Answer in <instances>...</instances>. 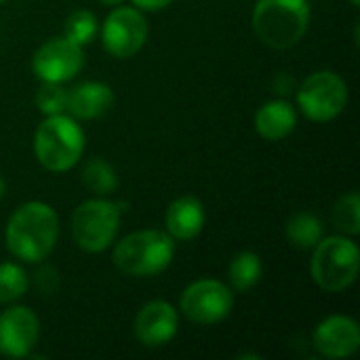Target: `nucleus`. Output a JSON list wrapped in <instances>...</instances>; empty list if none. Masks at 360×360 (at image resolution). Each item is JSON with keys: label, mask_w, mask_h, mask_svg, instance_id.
<instances>
[{"label": "nucleus", "mask_w": 360, "mask_h": 360, "mask_svg": "<svg viewBox=\"0 0 360 360\" xmlns=\"http://www.w3.org/2000/svg\"><path fill=\"white\" fill-rule=\"evenodd\" d=\"M82 150L84 133L70 116H46V120L36 129L34 154L38 162L49 171H70L80 160Z\"/></svg>", "instance_id": "obj_3"}, {"label": "nucleus", "mask_w": 360, "mask_h": 360, "mask_svg": "<svg viewBox=\"0 0 360 360\" xmlns=\"http://www.w3.org/2000/svg\"><path fill=\"white\" fill-rule=\"evenodd\" d=\"M333 226L350 236H356L360 232V198L356 192H350L338 200L333 207Z\"/></svg>", "instance_id": "obj_20"}, {"label": "nucleus", "mask_w": 360, "mask_h": 360, "mask_svg": "<svg viewBox=\"0 0 360 360\" xmlns=\"http://www.w3.org/2000/svg\"><path fill=\"white\" fill-rule=\"evenodd\" d=\"M2 194H4V179L0 177V196H2Z\"/></svg>", "instance_id": "obj_26"}, {"label": "nucleus", "mask_w": 360, "mask_h": 360, "mask_svg": "<svg viewBox=\"0 0 360 360\" xmlns=\"http://www.w3.org/2000/svg\"><path fill=\"white\" fill-rule=\"evenodd\" d=\"M101 4H110V6H116V4H120L122 0H99Z\"/></svg>", "instance_id": "obj_25"}, {"label": "nucleus", "mask_w": 360, "mask_h": 360, "mask_svg": "<svg viewBox=\"0 0 360 360\" xmlns=\"http://www.w3.org/2000/svg\"><path fill=\"white\" fill-rule=\"evenodd\" d=\"M114 103V93L103 82H82L68 95V112L80 120L103 116Z\"/></svg>", "instance_id": "obj_14"}, {"label": "nucleus", "mask_w": 360, "mask_h": 360, "mask_svg": "<svg viewBox=\"0 0 360 360\" xmlns=\"http://www.w3.org/2000/svg\"><path fill=\"white\" fill-rule=\"evenodd\" d=\"M287 238L300 249H314L323 238V226L312 213H295L287 221Z\"/></svg>", "instance_id": "obj_17"}, {"label": "nucleus", "mask_w": 360, "mask_h": 360, "mask_svg": "<svg viewBox=\"0 0 360 360\" xmlns=\"http://www.w3.org/2000/svg\"><path fill=\"white\" fill-rule=\"evenodd\" d=\"M120 209L105 198H93L82 202L72 215V236L76 245L86 253L105 251L118 232Z\"/></svg>", "instance_id": "obj_6"}, {"label": "nucleus", "mask_w": 360, "mask_h": 360, "mask_svg": "<svg viewBox=\"0 0 360 360\" xmlns=\"http://www.w3.org/2000/svg\"><path fill=\"white\" fill-rule=\"evenodd\" d=\"M297 103L304 116L310 120L329 122L344 112L348 103V86L335 72L321 70L302 82L297 91Z\"/></svg>", "instance_id": "obj_7"}, {"label": "nucleus", "mask_w": 360, "mask_h": 360, "mask_svg": "<svg viewBox=\"0 0 360 360\" xmlns=\"http://www.w3.org/2000/svg\"><path fill=\"white\" fill-rule=\"evenodd\" d=\"M27 291V274L17 264H0V302H15Z\"/></svg>", "instance_id": "obj_22"}, {"label": "nucleus", "mask_w": 360, "mask_h": 360, "mask_svg": "<svg viewBox=\"0 0 360 360\" xmlns=\"http://www.w3.org/2000/svg\"><path fill=\"white\" fill-rule=\"evenodd\" d=\"M101 38L110 55L118 59H127V57H133L146 44L148 23L141 11L131 8V6H120V8H114L105 17Z\"/></svg>", "instance_id": "obj_9"}, {"label": "nucleus", "mask_w": 360, "mask_h": 360, "mask_svg": "<svg viewBox=\"0 0 360 360\" xmlns=\"http://www.w3.org/2000/svg\"><path fill=\"white\" fill-rule=\"evenodd\" d=\"M59 234V219L55 211L44 202H25L8 219L6 226V247L8 251L27 264L44 259Z\"/></svg>", "instance_id": "obj_1"}, {"label": "nucleus", "mask_w": 360, "mask_h": 360, "mask_svg": "<svg viewBox=\"0 0 360 360\" xmlns=\"http://www.w3.org/2000/svg\"><path fill=\"white\" fill-rule=\"evenodd\" d=\"M82 181L97 196H108V194H112L118 188V177H116L112 165H108L101 158H91L84 165V169H82Z\"/></svg>", "instance_id": "obj_19"}, {"label": "nucleus", "mask_w": 360, "mask_h": 360, "mask_svg": "<svg viewBox=\"0 0 360 360\" xmlns=\"http://www.w3.org/2000/svg\"><path fill=\"white\" fill-rule=\"evenodd\" d=\"M173 238L158 230H141L124 236L114 249V264L129 276H154L173 259Z\"/></svg>", "instance_id": "obj_4"}, {"label": "nucleus", "mask_w": 360, "mask_h": 360, "mask_svg": "<svg viewBox=\"0 0 360 360\" xmlns=\"http://www.w3.org/2000/svg\"><path fill=\"white\" fill-rule=\"evenodd\" d=\"M177 333V312L169 302L154 300L146 304L135 316V338L148 346L158 348L169 344Z\"/></svg>", "instance_id": "obj_13"}, {"label": "nucleus", "mask_w": 360, "mask_h": 360, "mask_svg": "<svg viewBox=\"0 0 360 360\" xmlns=\"http://www.w3.org/2000/svg\"><path fill=\"white\" fill-rule=\"evenodd\" d=\"M295 127V110L291 103L276 99L262 105L255 114V129L268 141H278L287 137Z\"/></svg>", "instance_id": "obj_16"}, {"label": "nucleus", "mask_w": 360, "mask_h": 360, "mask_svg": "<svg viewBox=\"0 0 360 360\" xmlns=\"http://www.w3.org/2000/svg\"><path fill=\"white\" fill-rule=\"evenodd\" d=\"M350 2H352L354 6H359V4H360V0H350Z\"/></svg>", "instance_id": "obj_27"}, {"label": "nucleus", "mask_w": 360, "mask_h": 360, "mask_svg": "<svg viewBox=\"0 0 360 360\" xmlns=\"http://www.w3.org/2000/svg\"><path fill=\"white\" fill-rule=\"evenodd\" d=\"M262 278V262L255 253L243 251L230 262V283L236 291H249Z\"/></svg>", "instance_id": "obj_18"}, {"label": "nucleus", "mask_w": 360, "mask_h": 360, "mask_svg": "<svg viewBox=\"0 0 360 360\" xmlns=\"http://www.w3.org/2000/svg\"><path fill=\"white\" fill-rule=\"evenodd\" d=\"M173 0H133L135 6H139L141 11H160L165 6H169Z\"/></svg>", "instance_id": "obj_24"}, {"label": "nucleus", "mask_w": 360, "mask_h": 360, "mask_svg": "<svg viewBox=\"0 0 360 360\" xmlns=\"http://www.w3.org/2000/svg\"><path fill=\"white\" fill-rule=\"evenodd\" d=\"M0 2H2V0H0Z\"/></svg>", "instance_id": "obj_28"}, {"label": "nucleus", "mask_w": 360, "mask_h": 360, "mask_svg": "<svg viewBox=\"0 0 360 360\" xmlns=\"http://www.w3.org/2000/svg\"><path fill=\"white\" fill-rule=\"evenodd\" d=\"M310 23L308 0H259L253 8V30L270 49L297 44Z\"/></svg>", "instance_id": "obj_2"}, {"label": "nucleus", "mask_w": 360, "mask_h": 360, "mask_svg": "<svg viewBox=\"0 0 360 360\" xmlns=\"http://www.w3.org/2000/svg\"><path fill=\"white\" fill-rule=\"evenodd\" d=\"M84 63L82 46L74 44L72 40L63 38H51L46 40L32 59L34 74L42 82H68L72 80Z\"/></svg>", "instance_id": "obj_10"}, {"label": "nucleus", "mask_w": 360, "mask_h": 360, "mask_svg": "<svg viewBox=\"0 0 360 360\" xmlns=\"http://www.w3.org/2000/svg\"><path fill=\"white\" fill-rule=\"evenodd\" d=\"M63 34H65L68 40H72L78 46L89 44L97 34L95 15L91 11H74L63 23Z\"/></svg>", "instance_id": "obj_21"}, {"label": "nucleus", "mask_w": 360, "mask_h": 360, "mask_svg": "<svg viewBox=\"0 0 360 360\" xmlns=\"http://www.w3.org/2000/svg\"><path fill=\"white\" fill-rule=\"evenodd\" d=\"M314 348L327 359H348L360 348V329L350 316H329L314 331Z\"/></svg>", "instance_id": "obj_12"}, {"label": "nucleus", "mask_w": 360, "mask_h": 360, "mask_svg": "<svg viewBox=\"0 0 360 360\" xmlns=\"http://www.w3.org/2000/svg\"><path fill=\"white\" fill-rule=\"evenodd\" d=\"M230 289L213 278L196 281L181 293V310L196 325H215L232 310Z\"/></svg>", "instance_id": "obj_8"}, {"label": "nucleus", "mask_w": 360, "mask_h": 360, "mask_svg": "<svg viewBox=\"0 0 360 360\" xmlns=\"http://www.w3.org/2000/svg\"><path fill=\"white\" fill-rule=\"evenodd\" d=\"M36 105L44 116L63 114L68 108V93L57 82H44L36 93Z\"/></svg>", "instance_id": "obj_23"}, {"label": "nucleus", "mask_w": 360, "mask_h": 360, "mask_svg": "<svg viewBox=\"0 0 360 360\" xmlns=\"http://www.w3.org/2000/svg\"><path fill=\"white\" fill-rule=\"evenodd\" d=\"M38 319L30 308L17 306L0 314V352L4 356H27L38 342Z\"/></svg>", "instance_id": "obj_11"}, {"label": "nucleus", "mask_w": 360, "mask_h": 360, "mask_svg": "<svg viewBox=\"0 0 360 360\" xmlns=\"http://www.w3.org/2000/svg\"><path fill=\"white\" fill-rule=\"evenodd\" d=\"M205 226V209L198 198L181 196L171 202L167 211V230L171 238L192 240L200 234Z\"/></svg>", "instance_id": "obj_15"}, {"label": "nucleus", "mask_w": 360, "mask_h": 360, "mask_svg": "<svg viewBox=\"0 0 360 360\" xmlns=\"http://www.w3.org/2000/svg\"><path fill=\"white\" fill-rule=\"evenodd\" d=\"M359 249L344 236L321 238L314 247L312 276L325 291L338 293L348 289L359 276Z\"/></svg>", "instance_id": "obj_5"}]
</instances>
